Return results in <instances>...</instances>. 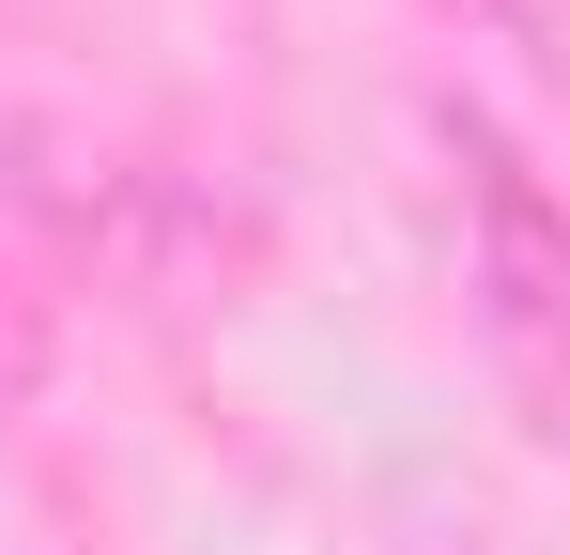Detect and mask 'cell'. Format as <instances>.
<instances>
[{
  "label": "cell",
  "mask_w": 570,
  "mask_h": 555,
  "mask_svg": "<svg viewBox=\"0 0 570 555\" xmlns=\"http://www.w3.org/2000/svg\"><path fill=\"white\" fill-rule=\"evenodd\" d=\"M432 139H448V201H463L478 340H493V370L524 386V417H540V432H570V201L524 171L478 108H448Z\"/></svg>",
  "instance_id": "cell-1"
},
{
  "label": "cell",
  "mask_w": 570,
  "mask_h": 555,
  "mask_svg": "<svg viewBox=\"0 0 570 555\" xmlns=\"http://www.w3.org/2000/svg\"><path fill=\"white\" fill-rule=\"evenodd\" d=\"M432 16H463L478 47H524V62H556V31H570V0H432Z\"/></svg>",
  "instance_id": "cell-2"
},
{
  "label": "cell",
  "mask_w": 570,
  "mask_h": 555,
  "mask_svg": "<svg viewBox=\"0 0 570 555\" xmlns=\"http://www.w3.org/2000/svg\"><path fill=\"white\" fill-rule=\"evenodd\" d=\"M0 386H31V309L0 293Z\"/></svg>",
  "instance_id": "cell-3"
}]
</instances>
